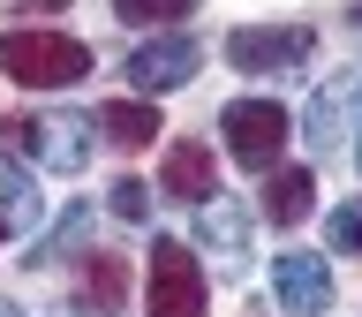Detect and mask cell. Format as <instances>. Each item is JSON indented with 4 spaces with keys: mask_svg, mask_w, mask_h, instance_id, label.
<instances>
[{
    "mask_svg": "<svg viewBox=\"0 0 362 317\" xmlns=\"http://www.w3.org/2000/svg\"><path fill=\"white\" fill-rule=\"evenodd\" d=\"M76 302H83L90 317H121V302H129V272H121V257H83V287H76Z\"/></svg>",
    "mask_w": 362,
    "mask_h": 317,
    "instance_id": "10",
    "label": "cell"
},
{
    "mask_svg": "<svg viewBox=\"0 0 362 317\" xmlns=\"http://www.w3.org/2000/svg\"><path fill=\"white\" fill-rule=\"evenodd\" d=\"M8 136L30 144L38 166H53V174H83V166H90V121H83V113H45V121L8 129Z\"/></svg>",
    "mask_w": 362,
    "mask_h": 317,
    "instance_id": "6",
    "label": "cell"
},
{
    "mask_svg": "<svg viewBox=\"0 0 362 317\" xmlns=\"http://www.w3.org/2000/svg\"><path fill=\"white\" fill-rule=\"evenodd\" d=\"M0 317H23V310H16V302H0Z\"/></svg>",
    "mask_w": 362,
    "mask_h": 317,
    "instance_id": "20",
    "label": "cell"
},
{
    "mask_svg": "<svg viewBox=\"0 0 362 317\" xmlns=\"http://www.w3.org/2000/svg\"><path fill=\"white\" fill-rule=\"evenodd\" d=\"M0 234H8V226H0Z\"/></svg>",
    "mask_w": 362,
    "mask_h": 317,
    "instance_id": "22",
    "label": "cell"
},
{
    "mask_svg": "<svg viewBox=\"0 0 362 317\" xmlns=\"http://www.w3.org/2000/svg\"><path fill=\"white\" fill-rule=\"evenodd\" d=\"M355 23H362V0H355Z\"/></svg>",
    "mask_w": 362,
    "mask_h": 317,
    "instance_id": "21",
    "label": "cell"
},
{
    "mask_svg": "<svg viewBox=\"0 0 362 317\" xmlns=\"http://www.w3.org/2000/svg\"><path fill=\"white\" fill-rule=\"evenodd\" d=\"M310 45L317 38L302 23H257V30H234V38H226V61L249 68V76H272V68H302Z\"/></svg>",
    "mask_w": 362,
    "mask_h": 317,
    "instance_id": "4",
    "label": "cell"
},
{
    "mask_svg": "<svg viewBox=\"0 0 362 317\" xmlns=\"http://www.w3.org/2000/svg\"><path fill=\"white\" fill-rule=\"evenodd\" d=\"M106 136H113V144H129V151H136V144H151V136H158V106H144V98L106 106Z\"/></svg>",
    "mask_w": 362,
    "mask_h": 317,
    "instance_id": "14",
    "label": "cell"
},
{
    "mask_svg": "<svg viewBox=\"0 0 362 317\" xmlns=\"http://www.w3.org/2000/svg\"><path fill=\"white\" fill-rule=\"evenodd\" d=\"M0 68L30 91H53V83H76L90 76V45L83 38H53V30H8L0 38Z\"/></svg>",
    "mask_w": 362,
    "mask_h": 317,
    "instance_id": "1",
    "label": "cell"
},
{
    "mask_svg": "<svg viewBox=\"0 0 362 317\" xmlns=\"http://www.w3.org/2000/svg\"><path fill=\"white\" fill-rule=\"evenodd\" d=\"M355 121H362V76H332V83L310 98V113H302V144H310V151H339Z\"/></svg>",
    "mask_w": 362,
    "mask_h": 317,
    "instance_id": "7",
    "label": "cell"
},
{
    "mask_svg": "<svg viewBox=\"0 0 362 317\" xmlns=\"http://www.w3.org/2000/svg\"><path fill=\"white\" fill-rule=\"evenodd\" d=\"M325 234H332V249H362V204L347 197L332 219H325Z\"/></svg>",
    "mask_w": 362,
    "mask_h": 317,
    "instance_id": "17",
    "label": "cell"
},
{
    "mask_svg": "<svg viewBox=\"0 0 362 317\" xmlns=\"http://www.w3.org/2000/svg\"><path fill=\"white\" fill-rule=\"evenodd\" d=\"M23 8H30V16H61L68 0H23Z\"/></svg>",
    "mask_w": 362,
    "mask_h": 317,
    "instance_id": "19",
    "label": "cell"
},
{
    "mask_svg": "<svg viewBox=\"0 0 362 317\" xmlns=\"http://www.w3.org/2000/svg\"><path fill=\"white\" fill-rule=\"evenodd\" d=\"M197 0H113V16L121 23H174V16H189Z\"/></svg>",
    "mask_w": 362,
    "mask_h": 317,
    "instance_id": "16",
    "label": "cell"
},
{
    "mask_svg": "<svg viewBox=\"0 0 362 317\" xmlns=\"http://www.w3.org/2000/svg\"><path fill=\"white\" fill-rule=\"evenodd\" d=\"M287 129H294V113L279 98H234L226 106V144H234L242 166H272L279 144H287Z\"/></svg>",
    "mask_w": 362,
    "mask_h": 317,
    "instance_id": "3",
    "label": "cell"
},
{
    "mask_svg": "<svg viewBox=\"0 0 362 317\" xmlns=\"http://www.w3.org/2000/svg\"><path fill=\"white\" fill-rule=\"evenodd\" d=\"M197 242L219 249V257H242V249H249V212H242V204H226V197H211V204H204V219H197Z\"/></svg>",
    "mask_w": 362,
    "mask_h": 317,
    "instance_id": "12",
    "label": "cell"
},
{
    "mask_svg": "<svg viewBox=\"0 0 362 317\" xmlns=\"http://www.w3.org/2000/svg\"><path fill=\"white\" fill-rule=\"evenodd\" d=\"M83 234H90V204H68L61 226H53V242L30 249V265H53V257H68V249H83Z\"/></svg>",
    "mask_w": 362,
    "mask_h": 317,
    "instance_id": "15",
    "label": "cell"
},
{
    "mask_svg": "<svg viewBox=\"0 0 362 317\" xmlns=\"http://www.w3.org/2000/svg\"><path fill=\"white\" fill-rule=\"evenodd\" d=\"M0 226H8V234H30V226H38V189H30L16 166H0Z\"/></svg>",
    "mask_w": 362,
    "mask_h": 317,
    "instance_id": "13",
    "label": "cell"
},
{
    "mask_svg": "<svg viewBox=\"0 0 362 317\" xmlns=\"http://www.w3.org/2000/svg\"><path fill=\"white\" fill-rule=\"evenodd\" d=\"M113 212H121V219H144V212H151V189H144V181H113Z\"/></svg>",
    "mask_w": 362,
    "mask_h": 317,
    "instance_id": "18",
    "label": "cell"
},
{
    "mask_svg": "<svg viewBox=\"0 0 362 317\" xmlns=\"http://www.w3.org/2000/svg\"><path fill=\"white\" fill-rule=\"evenodd\" d=\"M310 204H317V174L310 166H287V174L264 181V219L294 226V219H310Z\"/></svg>",
    "mask_w": 362,
    "mask_h": 317,
    "instance_id": "11",
    "label": "cell"
},
{
    "mask_svg": "<svg viewBox=\"0 0 362 317\" xmlns=\"http://www.w3.org/2000/svg\"><path fill=\"white\" fill-rule=\"evenodd\" d=\"M272 294H279V310L287 317H325L332 310V272L317 249H287L279 265H272Z\"/></svg>",
    "mask_w": 362,
    "mask_h": 317,
    "instance_id": "5",
    "label": "cell"
},
{
    "mask_svg": "<svg viewBox=\"0 0 362 317\" xmlns=\"http://www.w3.org/2000/svg\"><path fill=\"white\" fill-rule=\"evenodd\" d=\"M204 302H211V287H204L197 257H189L174 234H158V242H151V287H144V310H151V317H204Z\"/></svg>",
    "mask_w": 362,
    "mask_h": 317,
    "instance_id": "2",
    "label": "cell"
},
{
    "mask_svg": "<svg viewBox=\"0 0 362 317\" xmlns=\"http://www.w3.org/2000/svg\"><path fill=\"white\" fill-rule=\"evenodd\" d=\"M158 181H166V197H181V204H211L219 166H211V151H204V144H174V158L158 166Z\"/></svg>",
    "mask_w": 362,
    "mask_h": 317,
    "instance_id": "9",
    "label": "cell"
},
{
    "mask_svg": "<svg viewBox=\"0 0 362 317\" xmlns=\"http://www.w3.org/2000/svg\"><path fill=\"white\" fill-rule=\"evenodd\" d=\"M197 38H151V45H136L129 53V83L136 91H174V83H189L197 76Z\"/></svg>",
    "mask_w": 362,
    "mask_h": 317,
    "instance_id": "8",
    "label": "cell"
}]
</instances>
